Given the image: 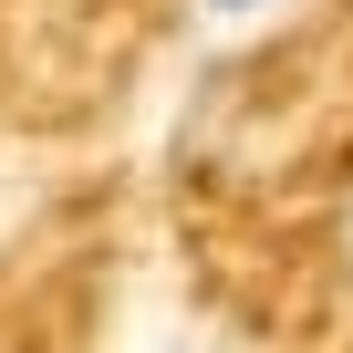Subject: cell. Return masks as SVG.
<instances>
[{"label": "cell", "mask_w": 353, "mask_h": 353, "mask_svg": "<svg viewBox=\"0 0 353 353\" xmlns=\"http://www.w3.org/2000/svg\"><path fill=\"white\" fill-rule=\"evenodd\" d=\"M208 11H260V0H208Z\"/></svg>", "instance_id": "cell-1"}]
</instances>
